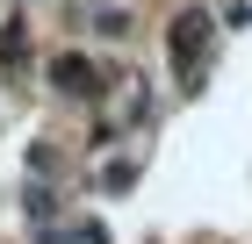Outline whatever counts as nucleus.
<instances>
[{"label": "nucleus", "mask_w": 252, "mask_h": 244, "mask_svg": "<svg viewBox=\"0 0 252 244\" xmlns=\"http://www.w3.org/2000/svg\"><path fill=\"white\" fill-rule=\"evenodd\" d=\"M202 43H209V15H202V7H188V15L173 22V57L188 65V79H194V65H202Z\"/></svg>", "instance_id": "obj_1"}]
</instances>
